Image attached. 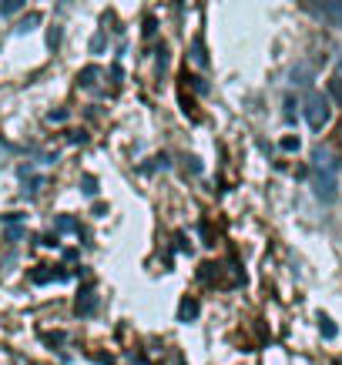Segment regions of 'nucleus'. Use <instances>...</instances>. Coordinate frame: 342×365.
<instances>
[{
  "label": "nucleus",
  "instance_id": "1",
  "mask_svg": "<svg viewBox=\"0 0 342 365\" xmlns=\"http://www.w3.org/2000/svg\"><path fill=\"white\" fill-rule=\"evenodd\" d=\"M302 118L309 124V131H322L332 118V104H329V94H309L302 101Z\"/></svg>",
  "mask_w": 342,
  "mask_h": 365
},
{
  "label": "nucleus",
  "instance_id": "2",
  "mask_svg": "<svg viewBox=\"0 0 342 365\" xmlns=\"http://www.w3.org/2000/svg\"><path fill=\"white\" fill-rule=\"evenodd\" d=\"M312 191H316V198L322 205H332L336 195H339V178L332 175V171H316L312 175Z\"/></svg>",
  "mask_w": 342,
  "mask_h": 365
},
{
  "label": "nucleus",
  "instance_id": "3",
  "mask_svg": "<svg viewBox=\"0 0 342 365\" xmlns=\"http://www.w3.org/2000/svg\"><path fill=\"white\" fill-rule=\"evenodd\" d=\"M312 168H316V171H332V175H339V158H336L332 148L319 144V148L312 151Z\"/></svg>",
  "mask_w": 342,
  "mask_h": 365
},
{
  "label": "nucleus",
  "instance_id": "4",
  "mask_svg": "<svg viewBox=\"0 0 342 365\" xmlns=\"http://www.w3.org/2000/svg\"><path fill=\"white\" fill-rule=\"evenodd\" d=\"M309 7L319 14L322 21L342 24V0H309Z\"/></svg>",
  "mask_w": 342,
  "mask_h": 365
},
{
  "label": "nucleus",
  "instance_id": "5",
  "mask_svg": "<svg viewBox=\"0 0 342 365\" xmlns=\"http://www.w3.org/2000/svg\"><path fill=\"white\" fill-rule=\"evenodd\" d=\"M94 305H98V292H94V285H84L78 292V315H91Z\"/></svg>",
  "mask_w": 342,
  "mask_h": 365
},
{
  "label": "nucleus",
  "instance_id": "6",
  "mask_svg": "<svg viewBox=\"0 0 342 365\" xmlns=\"http://www.w3.org/2000/svg\"><path fill=\"white\" fill-rule=\"evenodd\" d=\"M178 319H181V322H195V319H198V302H195V299H185V302H181Z\"/></svg>",
  "mask_w": 342,
  "mask_h": 365
},
{
  "label": "nucleus",
  "instance_id": "7",
  "mask_svg": "<svg viewBox=\"0 0 342 365\" xmlns=\"http://www.w3.org/2000/svg\"><path fill=\"white\" fill-rule=\"evenodd\" d=\"M27 0H0V17H14V14L24 11Z\"/></svg>",
  "mask_w": 342,
  "mask_h": 365
},
{
  "label": "nucleus",
  "instance_id": "8",
  "mask_svg": "<svg viewBox=\"0 0 342 365\" xmlns=\"http://www.w3.org/2000/svg\"><path fill=\"white\" fill-rule=\"evenodd\" d=\"M278 148H282V151H286V155H296L298 148H302V141H298L296 134H286V138H282V141H278Z\"/></svg>",
  "mask_w": 342,
  "mask_h": 365
},
{
  "label": "nucleus",
  "instance_id": "9",
  "mask_svg": "<svg viewBox=\"0 0 342 365\" xmlns=\"http://www.w3.org/2000/svg\"><path fill=\"white\" fill-rule=\"evenodd\" d=\"M41 27V14H31L24 24H17V34H31V31H37Z\"/></svg>",
  "mask_w": 342,
  "mask_h": 365
},
{
  "label": "nucleus",
  "instance_id": "10",
  "mask_svg": "<svg viewBox=\"0 0 342 365\" xmlns=\"http://www.w3.org/2000/svg\"><path fill=\"white\" fill-rule=\"evenodd\" d=\"M306 81H312V71H306V64H298L292 71V84H306Z\"/></svg>",
  "mask_w": 342,
  "mask_h": 365
},
{
  "label": "nucleus",
  "instance_id": "11",
  "mask_svg": "<svg viewBox=\"0 0 342 365\" xmlns=\"http://www.w3.org/2000/svg\"><path fill=\"white\" fill-rule=\"evenodd\" d=\"M329 98L342 101V78H339V74H336V78L329 81Z\"/></svg>",
  "mask_w": 342,
  "mask_h": 365
},
{
  "label": "nucleus",
  "instance_id": "12",
  "mask_svg": "<svg viewBox=\"0 0 342 365\" xmlns=\"http://www.w3.org/2000/svg\"><path fill=\"white\" fill-rule=\"evenodd\" d=\"M81 191H84V195H98V181H94V178H84V185H81Z\"/></svg>",
  "mask_w": 342,
  "mask_h": 365
},
{
  "label": "nucleus",
  "instance_id": "13",
  "mask_svg": "<svg viewBox=\"0 0 342 365\" xmlns=\"http://www.w3.org/2000/svg\"><path fill=\"white\" fill-rule=\"evenodd\" d=\"M94 81H98V67H88V74L81 78V84H84V88H91Z\"/></svg>",
  "mask_w": 342,
  "mask_h": 365
},
{
  "label": "nucleus",
  "instance_id": "14",
  "mask_svg": "<svg viewBox=\"0 0 342 365\" xmlns=\"http://www.w3.org/2000/svg\"><path fill=\"white\" fill-rule=\"evenodd\" d=\"M296 111H298L296 98H286V118H288V121H296Z\"/></svg>",
  "mask_w": 342,
  "mask_h": 365
},
{
  "label": "nucleus",
  "instance_id": "15",
  "mask_svg": "<svg viewBox=\"0 0 342 365\" xmlns=\"http://www.w3.org/2000/svg\"><path fill=\"white\" fill-rule=\"evenodd\" d=\"M191 57H195L198 64H205V51H201V44H195V51H191Z\"/></svg>",
  "mask_w": 342,
  "mask_h": 365
},
{
  "label": "nucleus",
  "instance_id": "16",
  "mask_svg": "<svg viewBox=\"0 0 342 365\" xmlns=\"http://www.w3.org/2000/svg\"><path fill=\"white\" fill-rule=\"evenodd\" d=\"M322 332H326V335H336V325H332L329 319H322Z\"/></svg>",
  "mask_w": 342,
  "mask_h": 365
},
{
  "label": "nucleus",
  "instance_id": "17",
  "mask_svg": "<svg viewBox=\"0 0 342 365\" xmlns=\"http://www.w3.org/2000/svg\"><path fill=\"white\" fill-rule=\"evenodd\" d=\"M336 74H339V78H342V57H339V61H336Z\"/></svg>",
  "mask_w": 342,
  "mask_h": 365
}]
</instances>
